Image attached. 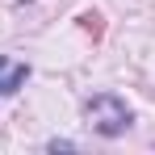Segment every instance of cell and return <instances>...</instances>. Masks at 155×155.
Wrapping results in <instances>:
<instances>
[{"mask_svg":"<svg viewBox=\"0 0 155 155\" xmlns=\"http://www.w3.org/2000/svg\"><path fill=\"white\" fill-rule=\"evenodd\" d=\"M130 122H134V113H130V105L122 97H113V92H97L92 101H88V126L105 134V138H117V134H126Z\"/></svg>","mask_w":155,"mask_h":155,"instance_id":"6da1fadb","label":"cell"},{"mask_svg":"<svg viewBox=\"0 0 155 155\" xmlns=\"http://www.w3.org/2000/svg\"><path fill=\"white\" fill-rule=\"evenodd\" d=\"M29 80V63H17V59H0V97H13L21 84Z\"/></svg>","mask_w":155,"mask_h":155,"instance_id":"7a4b0ae2","label":"cell"},{"mask_svg":"<svg viewBox=\"0 0 155 155\" xmlns=\"http://www.w3.org/2000/svg\"><path fill=\"white\" fill-rule=\"evenodd\" d=\"M80 29L92 34V38H101V34H105V17H101V13H84V17H80Z\"/></svg>","mask_w":155,"mask_h":155,"instance_id":"3957f363","label":"cell"}]
</instances>
